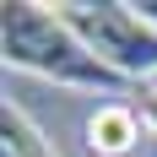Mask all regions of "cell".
<instances>
[{"mask_svg":"<svg viewBox=\"0 0 157 157\" xmlns=\"http://www.w3.org/2000/svg\"><path fill=\"white\" fill-rule=\"evenodd\" d=\"M0 49L11 71L60 81V87H92V92H119L125 76L109 71L76 33L65 27L54 6H33V0H6L0 6Z\"/></svg>","mask_w":157,"mask_h":157,"instance_id":"1","label":"cell"},{"mask_svg":"<svg viewBox=\"0 0 157 157\" xmlns=\"http://www.w3.org/2000/svg\"><path fill=\"white\" fill-rule=\"evenodd\" d=\"M141 119H146V125L157 130V81H152V87L141 92Z\"/></svg>","mask_w":157,"mask_h":157,"instance_id":"5","label":"cell"},{"mask_svg":"<svg viewBox=\"0 0 157 157\" xmlns=\"http://www.w3.org/2000/svg\"><path fill=\"white\" fill-rule=\"evenodd\" d=\"M136 141H141V119H136V109H125V103H103V109H92V119H87V146H92L98 157H125Z\"/></svg>","mask_w":157,"mask_h":157,"instance_id":"3","label":"cell"},{"mask_svg":"<svg viewBox=\"0 0 157 157\" xmlns=\"http://www.w3.org/2000/svg\"><path fill=\"white\" fill-rule=\"evenodd\" d=\"M54 11L65 16V27L109 71H119L125 81L130 76L157 81V33L130 11V0H114V6H54Z\"/></svg>","mask_w":157,"mask_h":157,"instance_id":"2","label":"cell"},{"mask_svg":"<svg viewBox=\"0 0 157 157\" xmlns=\"http://www.w3.org/2000/svg\"><path fill=\"white\" fill-rule=\"evenodd\" d=\"M130 11H136V16L146 22V27L157 33V0H130Z\"/></svg>","mask_w":157,"mask_h":157,"instance_id":"6","label":"cell"},{"mask_svg":"<svg viewBox=\"0 0 157 157\" xmlns=\"http://www.w3.org/2000/svg\"><path fill=\"white\" fill-rule=\"evenodd\" d=\"M0 146H6V157H60L54 141L16 109L11 98H6V109H0Z\"/></svg>","mask_w":157,"mask_h":157,"instance_id":"4","label":"cell"}]
</instances>
